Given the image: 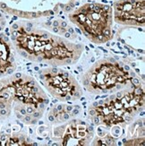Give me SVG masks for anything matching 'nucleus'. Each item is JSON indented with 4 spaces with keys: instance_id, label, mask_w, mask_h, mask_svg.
Instances as JSON below:
<instances>
[{
    "instance_id": "f257e3e1",
    "label": "nucleus",
    "mask_w": 145,
    "mask_h": 146,
    "mask_svg": "<svg viewBox=\"0 0 145 146\" xmlns=\"http://www.w3.org/2000/svg\"><path fill=\"white\" fill-rule=\"evenodd\" d=\"M33 26H19L12 31L15 45L23 56L34 62L46 61L52 66H66V59L77 62L83 47L69 42L64 38Z\"/></svg>"
},
{
    "instance_id": "f03ea898",
    "label": "nucleus",
    "mask_w": 145,
    "mask_h": 146,
    "mask_svg": "<svg viewBox=\"0 0 145 146\" xmlns=\"http://www.w3.org/2000/svg\"><path fill=\"white\" fill-rule=\"evenodd\" d=\"M69 19L93 43H105L113 38V10L109 5L84 4L69 15Z\"/></svg>"
},
{
    "instance_id": "7ed1b4c3",
    "label": "nucleus",
    "mask_w": 145,
    "mask_h": 146,
    "mask_svg": "<svg viewBox=\"0 0 145 146\" xmlns=\"http://www.w3.org/2000/svg\"><path fill=\"white\" fill-rule=\"evenodd\" d=\"M123 63L108 58L94 64L81 77L84 88L91 93L116 92L132 84L131 78L134 73L125 71Z\"/></svg>"
},
{
    "instance_id": "20e7f679",
    "label": "nucleus",
    "mask_w": 145,
    "mask_h": 146,
    "mask_svg": "<svg viewBox=\"0 0 145 146\" xmlns=\"http://www.w3.org/2000/svg\"><path fill=\"white\" fill-rule=\"evenodd\" d=\"M44 74V84L53 97L65 101L66 96H71L72 100L79 99L83 95V90L74 77L66 70L58 69V73H51L49 69L39 71Z\"/></svg>"
},
{
    "instance_id": "39448f33",
    "label": "nucleus",
    "mask_w": 145,
    "mask_h": 146,
    "mask_svg": "<svg viewBox=\"0 0 145 146\" xmlns=\"http://www.w3.org/2000/svg\"><path fill=\"white\" fill-rule=\"evenodd\" d=\"M145 0H116L113 4V20L125 26L144 27Z\"/></svg>"
},
{
    "instance_id": "423d86ee",
    "label": "nucleus",
    "mask_w": 145,
    "mask_h": 146,
    "mask_svg": "<svg viewBox=\"0 0 145 146\" xmlns=\"http://www.w3.org/2000/svg\"><path fill=\"white\" fill-rule=\"evenodd\" d=\"M89 126L81 120H72L54 130V139L62 145H87L93 136Z\"/></svg>"
},
{
    "instance_id": "0eeeda50",
    "label": "nucleus",
    "mask_w": 145,
    "mask_h": 146,
    "mask_svg": "<svg viewBox=\"0 0 145 146\" xmlns=\"http://www.w3.org/2000/svg\"><path fill=\"white\" fill-rule=\"evenodd\" d=\"M3 35L4 34H0V75L5 73L11 74L15 70V68L11 69L15 61L11 46L5 40V38L2 39Z\"/></svg>"
},
{
    "instance_id": "6e6552de",
    "label": "nucleus",
    "mask_w": 145,
    "mask_h": 146,
    "mask_svg": "<svg viewBox=\"0 0 145 146\" xmlns=\"http://www.w3.org/2000/svg\"><path fill=\"white\" fill-rule=\"evenodd\" d=\"M123 142H124V144L125 143H131L130 145H142V146H143L144 145V136H142V139L138 138V139H134V140H131V141H126L124 139Z\"/></svg>"
},
{
    "instance_id": "1a4fd4ad",
    "label": "nucleus",
    "mask_w": 145,
    "mask_h": 146,
    "mask_svg": "<svg viewBox=\"0 0 145 146\" xmlns=\"http://www.w3.org/2000/svg\"><path fill=\"white\" fill-rule=\"evenodd\" d=\"M42 113L43 111H40V110H36L34 111L32 114H31V116H32L34 118H37V119H39L42 117Z\"/></svg>"
},
{
    "instance_id": "9d476101",
    "label": "nucleus",
    "mask_w": 145,
    "mask_h": 146,
    "mask_svg": "<svg viewBox=\"0 0 145 146\" xmlns=\"http://www.w3.org/2000/svg\"><path fill=\"white\" fill-rule=\"evenodd\" d=\"M23 121L24 123H27V124H30V121H31V117L30 115H26L24 118H23Z\"/></svg>"
},
{
    "instance_id": "9b49d317",
    "label": "nucleus",
    "mask_w": 145,
    "mask_h": 146,
    "mask_svg": "<svg viewBox=\"0 0 145 146\" xmlns=\"http://www.w3.org/2000/svg\"><path fill=\"white\" fill-rule=\"evenodd\" d=\"M89 113H90V115H91V117L96 116V110H95V109H93V108H91V109H90Z\"/></svg>"
},
{
    "instance_id": "f8f14e48",
    "label": "nucleus",
    "mask_w": 145,
    "mask_h": 146,
    "mask_svg": "<svg viewBox=\"0 0 145 146\" xmlns=\"http://www.w3.org/2000/svg\"><path fill=\"white\" fill-rule=\"evenodd\" d=\"M48 121H50V122H55V117H54L53 115H51V114H49V115H48Z\"/></svg>"
},
{
    "instance_id": "ddd939ff",
    "label": "nucleus",
    "mask_w": 145,
    "mask_h": 146,
    "mask_svg": "<svg viewBox=\"0 0 145 146\" xmlns=\"http://www.w3.org/2000/svg\"><path fill=\"white\" fill-rule=\"evenodd\" d=\"M73 112H72V116H75V115H77V114H79V112H80V110H77V109H73V110H72Z\"/></svg>"
},
{
    "instance_id": "4468645a",
    "label": "nucleus",
    "mask_w": 145,
    "mask_h": 146,
    "mask_svg": "<svg viewBox=\"0 0 145 146\" xmlns=\"http://www.w3.org/2000/svg\"><path fill=\"white\" fill-rule=\"evenodd\" d=\"M95 117H94V123H95L96 125H99V118L98 116H94Z\"/></svg>"
},
{
    "instance_id": "2eb2a0df",
    "label": "nucleus",
    "mask_w": 145,
    "mask_h": 146,
    "mask_svg": "<svg viewBox=\"0 0 145 146\" xmlns=\"http://www.w3.org/2000/svg\"><path fill=\"white\" fill-rule=\"evenodd\" d=\"M124 66V69L125 71H130V67L128 66Z\"/></svg>"
},
{
    "instance_id": "dca6fc26",
    "label": "nucleus",
    "mask_w": 145,
    "mask_h": 146,
    "mask_svg": "<svg viewBox=\"0 0 145 146\" xmlns=\"http://www.w3.org/2000/svg\"><path fill=\"white\" fill-rule=\"evenodd\" d=\"M48 102H49V100H48V97H47L45 100H44V104H48Z\"/></svg>"
},
{
    "instance_id": "f3484780",
    "label": "nucleus",
    "mask_w": 145,
    "mask_h": 146,
    "mask_svg": "<svg viewBox=\"0 0 145 146\" xmlns=\"http://www.w3.org/2000/svg\"><path fill=\"white\" fill-rule=\"evenodd\" d=\"M54 26H55V27H58V21H55V22H54Z\"/></svg>"
},
{
    "instance_id": "a211bd4d",
    "label": "nucleus",
    "mask_w": 145,
    "mask_h": 146,
    "mask_svg": "<svg viewBox=\"0 0 145 146\" xmlns=\"http://www.w3.org/2000/svg\"><path fill=\"white\" fill-rule=\"evenodd\" d=\"M67 26V23L66 22H63L62 23V27H66Z\"/></svg>"
},
{
    "instance_id": "6ab92c4d",
    "label": "nucleus",
    "mask_w": 145,
    "mask_h": 146,
    "mask_svg": "<svg viewBox=\"0 0 145 146\" xmlns=\"http://www.w3.org/2000/svg\"><path fill=\"white\" fill-rule=\"evenodd\" d=\"M68 31H70V33H71V34L73 33V30L72 28H70V27H69V29H68Z\"/></svg>"
},
{
    "instance_id": "aec40b11",
    "label": "nucleus",
    "mask_w": 145,
    "mask_h": 146,
    "mask_svg": "<svg viewBox=\"0 0 145 146\" xmlns=\"http://www.w3.org/2000/svg\"><path fill=\"white\" fill-rule=\"evenodd\" d=\"M94 61H95V59H94V58H92L91 59V63H93Z\"/></svg>"
},
{
    "instance_id": "412c9836",
    "label": "nucleus",
    "mask_w": 145,
    "mask_h": 146,
    "mask_svg": "<svg viewBox=\"0 0 145 146\" xmlns=\"http://www.w3.org/2000/svg\"><path fill=\"white\" fill-rule=\"evenodd\" d=\"M78 69H79V70H80L81 72V71H83V68H81V66H79V67H78Z\"/></svg>"
},
{
    "instance_id": "4be33fe9",
    "label": "nucleus",
    "mask_w": 145,
    "mask_h": 146,
    "mask_svg": "<svg viewBox=\"0 0 145 146\" xmlns=\"http://www.w3.org/2000/svg\"><path fill=\"white\" fill-rule=\"evenodd\" d=\"M34 69H35V70H36V71H38V70H39V67H37V66H36V67H35Z\"/></svg>"
}]
</instances>
